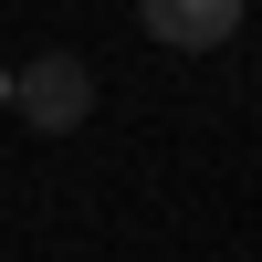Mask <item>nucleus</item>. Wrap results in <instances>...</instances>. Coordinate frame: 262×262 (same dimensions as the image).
I'll list each match as a JSON object with an SVG mask.
<instances>
[{"label": "nucleus", "instance_id": "f257e3e1", "mask_svg": "<svg viewBox=\"0 0 262 262\" xmlns=\"http://www.w3.org/2000/svg\"><path fill=\"white\" fill-rule=\"evenodd\" d=\"M11 105L42 126V137H63V126H84V116H95V74H84L74 53H42L32 74H11Z\"/></svg>", "mask_w": 262, "mask_h": 262}, {"label": "nucleus", "instance_id": "f03ea898", "mask_svg": "<svg viewBox=\"0 0 262 262\" xmlns=\"http://www.w3.org/2000/svg\"><path fill=\"white\" fill-rule=\"evenodd\" d=\"M231 32H242V0H147V42L168 53H210Z\"/></svg>", "mask_w": 262, "mask_h": 262}, {"label": "nucleus", "instance_id": "7ed1b4c3", "mask_svg": "<svg viewBox=\"0 0 262 262\" xmlns=\"http://www.w3.org/2000/svg\"><path fill=\"white\" fill-rule=\"evenodd\" d=\"M0 105H11V74H0Z\"/></svg>", "mask_w": 262, "mask_h": 262}]
</instances>
